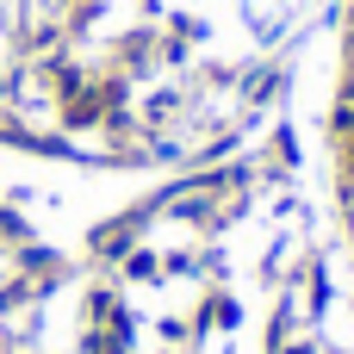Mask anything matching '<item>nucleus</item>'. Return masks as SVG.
Returning a JSON list of instances; mask_svg holds the SVG:
<instances>
[{"label":"nucleus","mask_w":354,"mask_h":354,"mask_svg":"<svg viewBox=\"0 0 354 354\" xmlns=\"http://www.w3.org/2000/svg\"><path fill=\"white\" fill-rule=\"evenodd\" d=\"M137 236H143V212H131V218H118V224H100L87 249H93L100 261H124V255L137 249Z\"/></svg>","instance_id":"1"},{"label":"nucleus","mask_w":354,"mask_h":354,"mask_svg":"<svg viewBox=\"0 0 354 354\" xmlns=\"http://www.w3.org/2000/svg\"><path fill=\"white\" fill-rule=\"evenodd\" d=\"M156 274H162L156 249H131V255H124V280H156Z\"/></svg>","instance_id":"2"},{"label":"nucleus","mask_w":354,"mask_h":354,"mask_svg":"<svg viewBox=\"0 0 354 354\" xmlns=\"http://www.w3.org/2000/svg\"><path fill=\"white\" fill-rule=\"evenodd\" d=\"M274 354H324V348H317V330H292Z\"/></svg>","instance_id":"3"},{"label":"nucleus","mask_w":354,"mask_h":354,"mask_svg":"<svg viewBox=\"0 0 354 354\" xmlns=\"http://www.w3.org/2000/svg\"><path fill=\"white\" fill-rule=\"evenodd\" d=\"M348 180H354V137H348Z\"/></svg>","instance_id":"4"},{"label":"nucleus","mask_w":354,"mask_h":354,"mask_svg":"<svg viewBox=\"0 0 354 354\" xmlns=\"http://www.w3.org/2000/svg\"><path fill=\"white\" fill-rule=\"evenodd\" d=\"M348 68H354V31H348Z\"/></svg>","instance_id":"5"},{"label":"nucleus","mask_w":354,"mask_h":354,"mask_svg":"<svg viewBox=\"0 0 354 354\" xmlns=\"http://www.w3.org/2000/svg\"><path fill=\"white\" fill-rule=\"evenodd\" d=\"M348 31H354V12H348Z\"/></svg>","instance_id":"6"}]
</instances>
